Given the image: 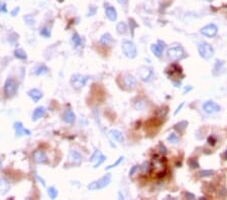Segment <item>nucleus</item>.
<instances>
[{
	"label": "nucleus",
	"instance_id": "nucleus-22",
	"mask_svg": "<svg viewBox=\"0 0 227 200\" xmlns=\"http://www.w3.org/2000/svg\"><path fill=\"white\" fill-rule=\"evenodd\" d=\"M46 115V108L43 106H38L34 109V114H32V120L37 121V119H40L41 117Z\"/></svg>",
	"mask_w": 227,
	"mask_h": 200
},
{
	"label": "nucleus",
	"instance_id": "nucleus-24",
	"mask_svg": "<svg viewBox=\"0 0 227 200\" xmlns=\"http://www.w3.org/2000/svg\"><path fill=\"white\" fill-rule=\"evenodd\" d=\"M49 72V68L46 67V65H43V64H41V65H38L34 68V75H37V76H41V75H45Z\"/></svg>",
	"mask_w": 227,
	"mask_h": 200
},
{
	"label": "nucleus",
	"instance_id": "nucleus-21",
	"mask_svg": "<svg viewBox=\"0 0 227 200\" xmlns=\"http://www.w3.org/2000/svg\"><path fill=\"white\" fill-rule=\"evenodd\" d=\"M10 189V184L5 178H0V195H5Z\"/></svg>",
	"mask_w": 227,
	"mask_h": 200
},
{
	"label": "nucleus",
	"instance_id": "nucleus-33",
	"mask_svg": "<svg viewBox=\"0 0 227 200\" xmlns=\"http://www.w3.org/2000/svg\"><path fill=\"white\" fill-rule=\"evenodd\" d=\"M123 160H124V157H119V158H118L117 160L115 161L114 163L112 164V165H109V166H108V167H106V168H105V170H110V169H113V168H115V167H117L118 165H120V163L122 162Z\"/></svg>",
	"mask_w": 227,
	"mask_h": 200
},
{
	"label": "nucleus",
	"instance_id": "nucleus-7",
	"mask_svg": "<svg viewBox=\"0 0 227 200\" xmlns=\"http://www.w3.org/2000/svg\"><path fill=\"white\" fill-rule=\"evenodd\" d=\"M88 80H89V76H84L82 74H74L71 78V84L75 89L79 90L84 87Z\"/></svg>",
	"mask_w": 227,
	"mask_h": 200
},
{
	"label": "nucleus",
	"instance_id": "nucleus-37",
	"mask_svg": "<svg viewBox=\"0 0 227 200\" xmlns=\"http://www.w3.org/2000/svg\"><path fill=\"white\" fill-rule=\"evenodd\" d=\"M137 169H138V166H136V165L133 166V167H131L130 171H129V176H133L135 172L137 171Z\"/></svg>",
	"mask_w": 227,
	"mask_h": 200
},
{
	"label": "nucleus",
	"instance_id": "nucleus-35",
	"mask_svg": "<svg viewBox=\"0 0 227 200\" xmlns=\"http://www.w3.org/2000/svg\"><path fill=\"white\" fill-rule=\"evenodd\" d=\"M140 169H142V173H146V172H149L151 171V164H149L148 162H145L143 163L142 167H140Z\"/></svg>",
	"mask_w": 227,
	"mask_h": 200
},
{
	"label": "nucleus",
	"instance_id": "nucleus-48",
	"mask_svg": "<svg viewBox=\"0 0 227 200\" xmlns=\"http://www.w3.org/2000/svg\"><path fill=\"white\" fill-rule=\"evenodd\" d=\"M191 90H192V87H191V86H189V87H186V88H185V90H184V93H187V92H189V91H191Z\"/></svg>",
	"mask_w": 227,
	"mask_h": 200
},
{
	"label": "nucleus",
	"instance_id": "nucleus-11",
	"mask_svg": "<svg viewBox=\"0 0 227 200\" xmlns=\"http://www.w3.org/2000/svg\"><path fill=\"white\" fill-rule=\"evenodd\" d=\"M105 160H106V157L99 150H95V152L93 153V155L91 156L89 159L90 162H96L95 165H94V168H98Z\"/></svg>",
	"mask_w": 227,
	"mask_h": 200
},
{
	"label": "nucleus",
	"instance_id": "nucleus-19",
	"mask_svg": "<svg viewBox=\"0 0 227 200\" xmlns=\"http://www.w3.org/2000/svg\"><path fill=\"white\" fill-rule=\"evenodd\" d=\"M112 43H113V38L109 32H106V33H104V35H102L100 40H99V44L103 47L111 46Z\"/></svg>",
	"mask_w": 227,
	"mask_h": 200
},
{
	"label": "nucleus",
	"instance_id": "nucleus-31",
	"mask_svg": "<svg viewBox=\"0 0 227 200\" xmlns=\"http://www.w3.org/2000/svg\"><path fill=\"white\" fill-rule=\"evenodd\" d=\"M199 177L201 178H205V177H210L212 175H214V171L213 170H202L199 172Z\"/></svg>",
	"mask_w": 227,
	"mask_h": 200
},
{
	"label": "nucleus",
	"instance_id": "nucleus-17",
	"mask_svg": "<svg viewBox=\"0 0 227 200\" xmlns=\"http://www.w3.org/2000/svg\"><path fill=\"white\" fill-rule=\"evenodd\" d=\"M63 120L65 121L66 123L72 124L76 120V115H75V113L71 109H67L64 111L63 113Z\"/></svg>",
	"mask_w": 227,
	"mask_h": 200
},
{
	"label": "nucleus",
	"instance_id": "nucleus-40",
	"mask_svg": "<svg viewBox=\"0 0 227 200\" xmlns=\"http://www.w3.org/2000/svg\"><path fill=\"white\" fill-rule=\"evenodd\" d=\"M208 143L210 144H212V146H214L215 143H216V138L214 137H209L208 138Z\"/></svg>",
	"mask_w": 227,
	"mask_h": 200
},
{
	"label": "nucleus",
	"instance_id": "nucleus-4",
	"mask_svg": "<svg viewBox=\"0 0 227 200\" xmlns=\"http://www.w3.org/2000/svg\"><path fill=\"white\" fill-rule=\"evenodd\" d=\"M121 48H122L123 54L125 55L127 58H129V59H133V58L136 57L137 49H136V46H135V44L132 43V41H123Z\"/></svg>",
	"mask_w": 227,
	"mask_h": 200
},
{
	"label": "nucleus",
	"instance_id": "nucleus-27",
	"mask_svg": "<svg viewBox=\"0 0 227 200\" xmlns=\"http://www.w3.org/2000/svg\"><path fill=\"white\" fill-rule=\"evenodd\" d=\"M14 57L18 60H25L27 58L26 53L21 49H16L14 51Z\"/></svg>",
	"mask_w": 227,
	"mask_h": 200
},
{
	"label": "nucleus",
	"instance_id": "nucleus-34",
	"mask_svg": "<svg viewBox=\"0 0 227 200\" xmlns=\"http://www.w3.org/2000/svg\"><path fill=\"white\" fill-rule=\"evenodd\" d=\"M168 141L172 144H177L179 141V137L176 135V133H171L168 137Z\"/></svg>",
	"mask_w": 227,
	"mask_h": 200
},
{
	"label": "nucleus",
	"instance_id": "nucleus-10",
	"mask_svg": "<svg viewBox=\"0 0 227 200\" xmlns=\"http://www.w3.org/2000/svg\"><path fill=\"white\" fill-rule=\"evenodd\" d=\"M203 109L208 114H213L217 113L221 110V106L214 101H207L203 104Z\"/></svg>",
	"mask_w": 227,
	"mask_h": 200
},
{
	"label": "nucleus",
	"instance_id": "nucleus-39",
	"mask_svg": "<svg viewBox=\"0 0 227 200\" xmlns=\"http://www.w3.org/2000/svg\"><path fill=\"white\" fill-rule=\"evenodd\" d=\"M0 12H7L6 9V4L5 3H0Z\"/></svg>",
	"mask_w": 227,
	"mask_h": 200
},
{
	"label": "nucleus",
	"instance_id": "nucleus-29",
	"mask_svg": "<svg viewBox=\"0 0 227 200\" xmlns=\"http://www.w3.org/2000/svg\"><path fill=\"white\" fill-rule=\"evenodd\" d=\"M58 194H59V192L55 187H49L48 189V195L51 199H56L58 197Z\"/></svg>",
	"mask_w": 227,
	"mask_h": 200
},
{
	"label": "nucleus",
	"instance_id": "nucleus-20",
	"mask_svg": "<svg viewBox=\"0 0 227 200\" xmlns=\"http://www.w3.org/2000/svg\"><path fill=\"white\" fill-rule=\"evenodd\" d=\"M27 94H28V96L32 99V101L34 102H38L41 99V97H43L41 91L38 90V89H37V88L30 89L28 92H27Z\"/></svg>",
	"mask_w": 227,
	"mask_h": 200
},
{
	"label": "nucleus",
	"instance_id": "nucleus-3",
	"mask_svg": "<svg viewBox=\"0 0 227 200\" xmlns=\"http://www.w3.org/2000/svg\"><path fill=\"white\" fill-rule=\"evenodd\" d=\"M4 94L7 98H11L17 92V83L13 78H7L4 83Z\"/></svg>",
	"mask_w": 227,
	"mask_h": 200
},
{
	"label": "nucleus",
	"instance_id": "nucleus-32",
	"mask_svg": "<svg viewBox=\"0 0 227 200\" xmlns=\"http://www.w3.org/2000/svg\"><path fill=\"white\" fill-rule=\"evenodd\" d=\"M40 35H41V37L48 38L51 37V29H48V27H43V29H40Z\"/></svg>",
	"mask_w": 227,
	"mask_h": 200
},
{
	"label": "nucleus",
	"instance_id": "nucleus-6",
	"mask_svg": "<svg viewBox=\"0 0 227 200\" xmlns=\"http://www.w3.org/2000/svg\"><path fill=\"white\" fill-rule=\"evenodd\" d=\"M198 52L201 58L204 60H209L213 57L214 54V50L211 47V44L208 43H201L198 44Z\"/></svg>",
	"mask_w": 227,
	"mask_h": 200
},
{
	"label": "nucleus",
	"instance_id": "nucleus-43",
	"mask_svg": "<svg viewBox=\"0 0 227 200\" xmlns=\"http://www.w3.org/2000/svg\"><path fill=\"white\" fill-rule=\"evenodd\" d=\"M129 23H131L132 24V26H130V29L132 30V32H133V29H134V27H136L137 26V24L136 23H135V21L133 20V19H129Z\"/></svg>",
	"mask_w": 227,
	"mask_h": 200
},
{
	"label": "nucleus",
	"instance_id": "nucleus-44",
	"mask_svg": "<svg viewBox=\"0 0 227 200\" xmlns=\"http://www.w3.org/2000/svg\"><path fill=\"white\" fill-rule=\"evenodd\" d=\"M183 106H184V102H182V103L180 104L178 107H177V109H176L175 112H174V114H175V115H176V114H178V112H179V111H181V109L183 108Z\"/></svg>",
	"mask_w": 227,
	"mask_h": 200
},
{
	"label": "nucleus",
	"instance_id": "nucleus-49",
	"mask_svg": "<svg viewBox=\"0 0 227 200\" xmlns=\"http://www.w3.org/2000/svg\"><path fill=\"white\" fill-rule=\"evenodd\" d=\"M224 158H225V160H227V150H226V151H225V153H224Z\"/></svg>",
	"mask_w": 227,
	"mask_h": 200
},
{
	"label": "nucleus",
	"instance_id": "nucleus-14",
	"mask_svg": "<svg viewBox=\"0 0 227 200\" xmlns=\"http://www.w3.org/2000/svg\"><path fill=\"white\" fill-rule=\"evenodd\" d=\"M123 84L126 89L128 90H133L136 86V79L130 74H126L123 77Z\"/></svg>",
	"mask_w": 227,
	"mask_h": 200
},
{
	"label": "nucleus",
	"instance_id": "nucleus-30",
	"mask_svg": "<svg viewBox=\"0 0 227 200\" xmlns=\"http://www.w3.org/2000/svg\"><path fill=\"white\" fill-rule=\"evenodd\" d=\"M145 106H146V102L145 101V100H137L134 104V108L135 109H138V110L145 109Z\"/></svg>",
	"mask_w": 227,
	"mask_h": 200
},
{
	"label": "nucleus",
	"instance_id": "nucleus-2",
	"mask_svg": "<svg viewBox=\"0 0 227 200\" xmlns=\"http://www.w3.org/2000/svg\"><path fill=\"white\" fill-rule=\"evenodd\" d=\"M163 159L164 158L154 157L151 165V170L157 176H162V175L164 176V173L166 171V163Z\"/></svg>",
	"mask_w": 227,
	"mask_h": 200
},
{
	"label": "nucleus",
	"instance_id": "nucleus-8",
	"mask_svg": "<svg viewBox=\"0 0 227 200\" xmlns=\"http://www.w3.org/2000/svg\"><path fill=\"white\" fill-rule=\"evenodd\" d=\"M137 74L138 76H139L140 80L143 82H151V80L154 79V70L151 67H148V66L140 67L139 70L137 71Z\"/></svg>",
	"mask_w": 227,
	"mask_h": 200
},
{
	"label": "nucleus",
	"instance_id": "nucleus-42",
	"mask_svg": "<svg viewBox=\"0 0 227 200\" xmlns=\"http://www.w3.org/2000/svg\"><path fill=\"white\" fill-rule=\"evenodd\" d=\"M19 10H20V8H19V7H15L14 9L11 10V15H12V16L17 15V13L19 12Z\"/></svg>",
	"mask_w": 227,
	"mask_h": 200
},
{
	"label": "nucleus",
	"instance_id": "nucleus-50",
	"mask_svg": "<svg viewBox=\"0 0 227 200\" xmlns=\"http://www.w3.org/2000/svg\"><path fill=\"white\" fill-rule=\"evenodd\" d=\"M118 194H119V197H120L121 199H124V196L122 195V194H121V192H119V193H118Z\"/></svg>",
	"mask_w": 227,
	"mask_h": 200
},
{
	"label": "nucleus",
	"instance_id": "nucleus-38",
	"mask_svg": "<svg viewBox=\"0 0 227 200\" xmlns=\"http://www.w3.org/2000/svg\"><path fill=\"white\" fill-rule=\"evenodd\" d=\"M96 10H97V8L96 7H94V6H90V10H89V13H88V16H92V15H94L96 13Z\"/></svg>",
	"mask_w": 227,
	"mask_h": 200
},
{
	"label": "nucleus",
	"instance_id": "nucleus-15",
	"mask_svg": "<svg viewBox=\"0 0 227 200\" xmlns=\"http://www.w3.org/2000/svg\"><path fill=\"white\" fill-rule=\"evenodd\" d=\"M164 49H165V44L163 43V44H162V41H159V43L157 44H153L151 46V52H153V54L156 56L157 58L162 57L163 53H164Z\"/></svg>",
	"mask_w": 227,
	"mask_h": 200
},
{
	"label": "nucleus",
	"instance_id": "nucleus-12",
	"mask_svg": "<svg viewBox=\"0 0 227 200\" xmlns=\"http://www.w3.org/2000/svg\"><path fill=\"white\" fill-rule=\"evenodd\" d=\"M32 159L37 164H45L48 162V156L43 150H37L32 154Z\"/></svg>",
	"mask_w": 227,
	"mask_h": 200
},
{
	"label": "nucleus",
	"instance_id": "nucleus-47",
	"mask_svg": "<svg viewBox=\"0 0 227 200\" xmlns=\"http://www.w3.org/2000/svg\"><path fill=\"white\" fill-rule=\"evenodd\" d=\"M37 179H38V181H40V182H41V184H43V186H46V183H45V181H43V180L41 179V178H40V176H37Z\"/></svg>",
	"mask_w": 227,
	"mask_h": 200
},
{
	"label": "nucleus",
	"instance_id": "nucleus-25",
	"mask_svg": "<svg viewBox=\"0 0 227 200\" xmlns=\"http://www.w3.org/2000/svg\"><path fill=\"white\" fill-rule=\"evenodd\" d=\"M71 41H72V44H74L75 48H79V47H81V44H82V38L80 37L79 33L75 32L74 35H72Z\"/></svg>",
	"mask_w": 227,
	"mask_h": 200
},
{
	"label": "nucleus",
	"instance_id": "nucleus-5",
	"mask_svg": "<svg viewBox=\"0 0 227 200\" xmlns=\"http://www.w3.org/2000/svg\"><path fill=\"white\" fill-rule=\"evenodd\" d=\"M185 57V51L181 46H176L168 50V59L176 62L182 60Z\"/></svg>",
	"mask_w": 227,
	"mask_h": 200
},
{
	"label": "nucleus",
	"instance_id": "nucleus-18",
	"mask_svg": "<svg viewBox=\"0 0 227 200\" xmlns=\"http://www.w3.org/2000/svg\"><path fill=\"white\" fill-rule=\"evenodd\" d=\"M69 161L74 165H79L82 162V155L77 151H71L69 154Z\"/></svg>",
	"mask_w": 227,
	"mask_h": 200
},
{
	"label": "nucleus",
	"instance_id": "nucleus-16",
	"mask_svg": "<svg viewBox=\"0 0 227 200\" xmlns=\"http://www.w3.org/2000/svg\"><path fill=\"white\" fill-rule=\"evenodd\" d=\"M105 14L110 21H115L117 19V11L113 6L105 4Z\"/></svg>",
	"mask_w": 227,
	"mask_h": 200
},
{
	"label": "nucleus",
	"instance_id": "nucleus-28",
	"mask_svg": "<svg viewBox=\"0 0 227 200\" xmlns=\"http://www.w3.org/2000/svg\"><path fill=\"white\" fill-rule=\"evenodd\" d=\"M187 126H188V122H187L186 120H184V121H180L179 123H177L176 126H174V129H175L177 130V132H184V130L186 129Z\"/></svg>",
	"mask_w": 227,
	"mask_h": 200
},
{
	"label": "nucleus",
	"instance_id": "nucleus-45",
	"mask_svg": "<svg viewBox=\"0 0 227 200\" xmlns=\"http://www.w3.org/2000/svg\"><path fill=\"white\" fill-rule=\"evenodd\" d=\"M185 196L187 197V199H194V198H195V195H194V194H192V193H190V192H186V193H185Z\"/></svg>",
	"mask_w": 227,
	"mask_h": 200
},
{
	"label": "nucleus",
	"instance_id": "nucleus-26",
	"mask_svg": "<svg viewBox=\"0 0 227 200\" xmlns=\"http://www.w3.org/2000/svg\"><path fill=\"white\" fill-rule=\"evenodd\" d=\"M116 29H117V32L119 33V35H125L127 32V26L126 23L124 21H120L117 23V26H116Z\"/></svg>",
	"mask_w": 227,
	"mask_h": 200
},
{
	"label": "nucleus",
	"instance_id": "nucleus-13",
	"mask_svg": "<svg viewBox=\"0 0 227 200\" xmlns=\"http://www.w3.org/2000/svg\"><path fill=\"white\" fill-rule=\"evenodd\" d=\"M13 127H14L16 137H21V135H31L30 130L25 129V127L23 126V124L21 123L20 121L14 122V124H13Z\"/></svg>",
	"mask_w": 227,
	"mask_h": 200
},
{
	"label": "nucleus",
	"instance_id": "nucleus-41",
	"mask_svg": "<svg viewBox=\"0 0 227 200\" xmlns=\"http://www.w3.org/2000/svg\"><path fill=\"white\" fill-rule=\"evenodd\" d=\"M160 153H163V154H164V155H166V154H167V149H166L165 148V146H164V144H160Z\"/></svg>",
	"mask_w": 227,
	"mask_h": 200
},
{
	"label": "nucleus",
	"instance_id": "nucleus-9",
	"mask_svg": "<svg viewBox=\"0 0 227 200\" xmlns=\"http://www.w3.org/2000/svg\"><path fill=\"white\" fill-rule=\"evenodd\" d=\"M217 32H218V27L214 23H209L201 29V33L207 38L215 37V35H217Z\"/></svg>",
	"mask_w": 227,
	"mask_h": 200
},
{
	"label": "nucleus",
	"instance_id": "nucleus-23",
	"mask_svg": "<svg viewBox=\"0 0 227 200\" xmlns=\"http://www.w3.org/2000/svg\"><path fill=\"white\" fill-rule=\"evenodd\" d=\"M109 135H110V137H111L114 141H118V143H123L124 137H123L122 132H121L120 130H118V129H111L109 132Z\"/></svg>",
	"mask_w": 227,
	"mask_h": 200
},
{
	"label": "nucleus",
	"instance_id": "nucleus-36",
	"mask_svg": "<svg viewBox=\"0 0 227 200\" xmlns=\"http://www.w3.org/2000/svg\"><path fill=\"white\" fill-rule=\"evenodd\" d=\"M189 164H190L191 168H193V169H195V168H198V167H199V164H198V162H197V160H195V159H192V160H190Z\"/></svg>",
	"mask_w": 227,
	"mask_h": 200
},
{
	"label": "nucleus",
	"instance_id": "nucleus-51",
	"mask_svg": "<svg viewBox=\"0 0 227 200\" xmlns=\"http://www.w3.org/2000/svg\"><path fill=\"white\" fill-rule=\"evenodd\" d=\"M206 1H208V2H213L214 0H206Z\"/></svg>",
	"mask_w": 227,
	"mask_h": 200
},
{
	"label": "nucleus",
	"instance_id": "nucleus-46",
	"mask_svg": "<svg viewBox=\"0 0 227 200\" xmlns=\"http://www.w3.org/2000/svg\"><path fill=\"white\" fill-rule=\"evenodd\" d=\"M117 1H118V3L119 4L124 5V6H125V5H127V3H128L129 0H117Z\"/></svg>",
	"mask_w": 227,
	"mask_h": 200
},
{
	"label": "nucleus",
	"instance_id": "nucleus-1",
	"mask_svg": "<svg viewBox=\"0 0 227 200\" xmlns=\"http://www.w3.org/2000/svg\"><path fill=\"white\" fill-rule=\"evenodd\" d=\"M111 174H106L103 177H101L100 179L95 180V181L91 182L89 185L87 186L88 190L91 191H96V190H101L105 187H107L108 185L111 183Z\"/></svg>",
	"mask_w": 227,
	"mask_h": 200
}]
</instances>
